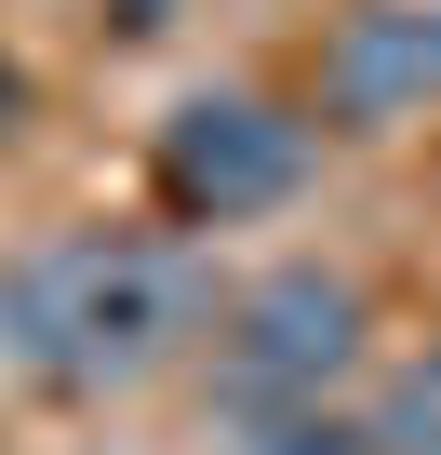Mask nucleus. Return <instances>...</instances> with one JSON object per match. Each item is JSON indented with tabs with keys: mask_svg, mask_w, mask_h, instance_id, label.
Wrapping results in <instances>:
<instances>
[{
	"mask_svg": "<svg viewBox=\"0 0 441 455\" xmlns=\"http://www.w3.org/2000/svg\"><path fill=\"white\" fill-rule=\"evenodd\" d=\"M214 322V282L161 228H67L0 268V362L41 388H134Z\"/></svg>",
	"mask_w": 441,
	"mask_h": 455,
	"instance_id": "nucleus-1",
	"label": "nucleus"
},
{
	"mask_svg": "<svg viewBox=\"0 0 441 455\" xmlns=\"http://www.w3.org/2000/svg\"><path fill=\"white\" fill-rule=\"evenodd\" d=\"M361 322H374L361 282L321 268V255H295V268H268V282L228 295V322H214V388H228L241 415H308L361 362Z\"/></svg>",
	"mask_w": 441,
	"mask_h": 455,
	"instance_id": "nucleus-2",
	"label": "nucleus"
},
{
	"mask_svg": "<svg viewBox=\"0 0 441 455\" xmlns=\"http://www.w3.org/2000/svg\"><path fill=\"white\" fill-rule=\"evenodd\" d=\"M147 174H161V214L174 228H241V214H281L308 188V121L268 108V94H241V81H214V94H187L161 121Z\"/></svg>",
	"mask_w": 441,
	"mask_h": 455,
	"instance_id": "nucleus-3",
	"label": "nucleus"
},
{
	"mask_svg": "<svg viewBox=\"0 0 441 455\" xmlns=\"http://www.w3.org/2000/svg\"><path fill=\"white\" fill-rule=\"evenodd\" d=\"M428 108H441V0H348L321 28V121L414 134Z\"/></svg>",
	"mask_w": 441,
	"mask_h": 455,
	"instance_id": "nucleus-4",
	"label": "nucleus"
},
{
	"mask_svg": "<svg viewBox=\"0 0 441 455\" xmlns=\"http://www.w3.org/2000/svg\"><path fill=\"white\" fill-rule=\"evenodd\" d=\"M361 428H374L388 455H441V348H414V362L388 375V402H374Z\"/></svg>",
	"mask_w": 441,
	"mask_h": 455,
	"instance_id": "nucleus-5",
	"label": "nucleus"
},
{
	"mask_svg": "<svg viewBox=\"0 0 441 455\" xmlns=\"http://www.w3.org/2000/svg\"><path fill=\"white\" fill-rule=\"evenodd\" d=\"M241 455H388V442H374L361 415H321V402H308V415H268Z\"/></svg>",
	"mask_w": 441,
	"mask_h": 455,
	"instance_id": "nucleus-6",
	"label": "nucleus"
},
{
	"mask_svg": "<svg viewBox=\"0 0 441 455\" xmlns=\"http://www.w3.org/2000/svg\"><path fill=\"white\" fill-rule=\"evenodd\" d=\"M28 108H41V94H28V68H14V54H0V148H14V134H28Z\"/></svg>",
	"mask_w": 441,
	"mask_h": 455,
	"instance_id": "nucleus-7",
	"label": "nucleus"
}]
</instances>
